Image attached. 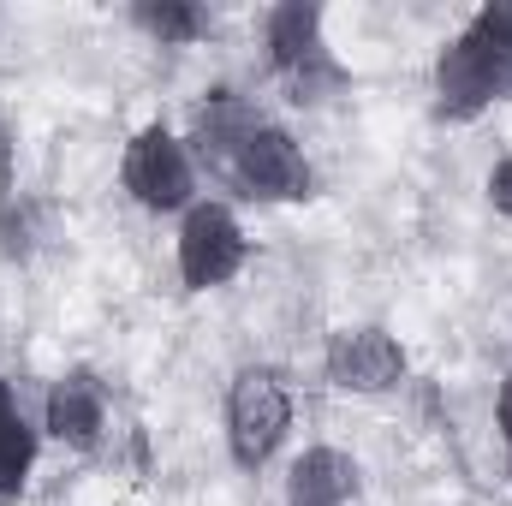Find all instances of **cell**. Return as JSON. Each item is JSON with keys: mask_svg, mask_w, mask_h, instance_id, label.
I'll use <instances>...</instances> for the list:
<instances>
[{"mask_svg": "<svg viewBox=\"0 0 512 506\" xmlns=\"http://www.w3.org/2000/svg\"><path fill=\"white\" fill-rule=\"evenodd\" d=\"M364 489V471L346 447H304L292 465H286V506H352Z\"/></svg>", "mask_w": 512, "mask_h": 506, "instance_id": "9c48e42d", "label": "cell"}, {"mask_svg": "<svg viewBox=\"0 0 512 506\" xmlns=\"http://www.w3.org/2000/svg\"><path fill=\"white\" fill-rule=\"evenodd\" d=\"M483 191H489V209L501 215V221H512V149L489 167V179H483Z\"/></svg>", "mask_w": 512, "mask_h": 506, "instance_id": "7c38bea8", "label": "cell"}, {"mask_svg": "<svg viewBox=\"0 0 512 506\" xmlns=\"http://www.w3.org/2000/svg\"><path fill=\"white\" fill-rule=\"evenodd\" d=\"M512 96V0L477 6L435 54V120H477Z\"/></svg>", "mask_w": 512, "mask_h": 506, "instance_id": "6da1fadb", "label": "cell"}, {"mask_svg": "<svg viewBox=\"0 0 512 506\" xmlns=\"http://www.w3.org/2000/svg\"><path fill=\"white\" fill-rule=\"evenodd\" d=\"M495 423H501V435H507V447H512V370L501 381V393H495Z\"/></svg>", "mask_w": 512, "mask_h": 506, "instance_id": "4fadbf2b", "label": "cell"}, {"mask_svg": "<svg viewBox=\"0 0 512 506\" xmlns=\"http://www.w3.org/2000/svg\"><path fill=\"white\" fill-rule=\"evenodd\" d=\"M251 262V233L239 221V209L227 197H197L179 215V239H173V268L185 292H221L227 280H239Z\"/></svg>", "mask_w": 512, "mask_h": 506, "instance_id": "5b68a950", "label": "cell"}, {"mask_svg": "<svg viewBox=\"0 0 512 506\" xmlns=\"http://www.w3.org/2000/svg\"><path fill=\"white\" fill-rule=\"evenodd\" d=\"M221 423H227V453L239 471H262L286 435H292V387L274 364H245L227 381V405H221Z\"/></svg>", "mask_w": 512, "mask_h": 506, "instance_id": "277c9868", "label": "cell"}, {"mask_svg": "<svg viewBox=\"0 0 512 506\" xmlns=\"http://www.w3.org/2000/svg\"><path fill=\"white\" fill-rule=\"evenodd\" d=\"M36 441H42V429L24 417L12 381L0 376V501H18L24 495V483L36 471Z\"/></svg>", "mask_w": 512, "mask_h": 506, "instance_id": "30bf717a", "label": "cell"}, {"mask_svg": "<svg viewBox=\"0 0 512 506\" xmlns=\"http://www.w3.org/2000/svg\"><path fill=\"white\" fill-rule=\"evenodd\" d=\"M262 54L268 72L292 90V102H322L346 90V66L328 48V6L322 0H280L262 12Z\"/></svg>", "mask_w": 512, "mask_h": 506, "instance_id": "7a4b0ae2", "label": "cell"}, {"mask_svg": "<svg viewBox=\"0 0 512 506\" xmlns=\"http://www.w3.org/2000/svg\"><path fill=\"white\" fill-rule=\"evenodd\" d=\"M507 483H512V459H507Z\"/></svg>", "mask_w": 512, "mask_h": 506, "instance_id": "5bb4252c", "label": "cell"}, {"mask_svg": "<svg viewBox=\"0 0 512 506\" xmlns=\"http://www.w3.org/2000/svg\"><path fill=\"white\" fill-rule=\"evenodd\" d=\"M120 185L149 215H185L197 203V155L173 126L149 120L131 131L126 155H120Z\"/></svg>", "mask_w": 512, "mask_h": 506, "instance_id": "8992f818", "label": "cell"}, {"mask_svg": "<svg viewBox=\"0 0 512 506\" xmlns=\"http://www.w3.org/2000/svg\"><path fill=\"white\" fill-rule=\"evenodd\" d=\"M411 376V358L399 346V334L382 322H346L328 334L322 346V381L334 393H352V399H382L393 387H405Z\"/></svg>", "mask_w": 512, "mask_h": 506, "instance_id": "52a82bcc", "label": "cell"}, {"mask_svg": "<svg viewBox=\"0 0 512 506\" xmlns=\"http://www.w3.org/2000/svg\"><path fill=\"white\" fill-rule=\"evenodd\" d=\"M108 381L96 376L90 364H72L48 381L42 393V435L72 447V453H96L108 441Z\"/></svg>", "mask_w": 512, "mask_h": 506, "instance_id": "ba28073f", "label": "cell"}, {"mask_svg": "<svg viewBox=\"0 0 512 506\" xmlns=\"http://www.w3.org/2000/svg\"><path fill=\"white\" fill-rule=\"evenodd\" d=\"M126 18L131 30H143L161 48H191V42H203L215 30V18L197 0H137V6H126Z\"/></svg>", "mask_w": 512, "mask_h": 506, "instance_id": "8fae6325", "label": "cell"}, {"mask_svg": "<svg viewBox=\"0 0 512 506\" xmlns=\"http://www.w3.org/2000/svg\"><path fill=\"white\" fill-rule=\"evenodd\" d=\"M215 173L227 185H239V197H256V203H304V197H316V167H310L304 143L286 126L262 120V114L227 143Z\"/></svg>", "mask_w": 512, "mask_h": 506, "instance_id": "3957f363", "label": "cell"}]
</instances>
